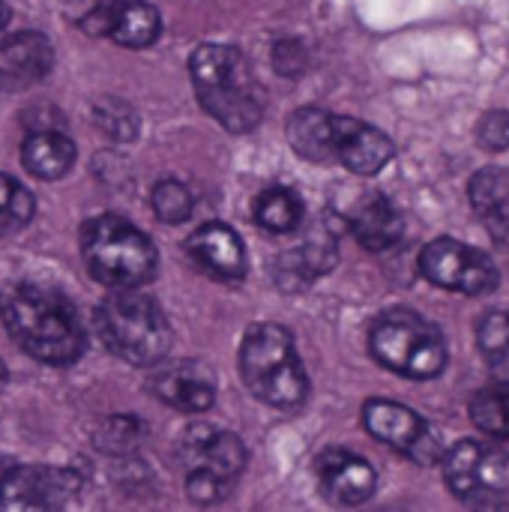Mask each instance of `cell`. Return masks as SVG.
<instances>
[{
    "label": "cell",
    "instance_id": "30",
    "mask_svg": "<svg viewBox=\"0 0 509 512\" xmlns=\"http://www.w3.org/2000/svg\"><path fill=\"white\" fill-rule=\"evenodd\" d=\"M477 138L486 150L492 153H501L509 147V111L504 108H495L489 114H483L480 126H477Z\"/></svg>",
    "mask_w": 509,
    "mask_h": 512
},
{
    "label": "cell",
    "instance_id": "4",
    "mask_svg": "<svg viewBox=\"0 0 509 512\" xmlns=\"http://www.w3.org/2000/svg\"><path fill=\"white\" fill-rule=\"evenodd\" d=\"M81 255L90 276L108 288H141L156 276L159 258L144 231L120 216H96L84 222Z\"/></svg>",
    "mask_w": 509,
    "mask_h": 512
},
{
    "label": "cell",
    "instance_id": "21",
    "mask_svg": "<svg viewBox=\"0 0 509 512\" xmlns=\"http://www.w3.org/2000/svg\"><path fill=\"white\" fill-rule=\"evenodd\" d=\"M288 141L294 144V150L303 159L312 162H333V114H327L324 108L306 105L297 108L288 117Z\"/></svg>",
    "mask_w": 509,
    "mask_h": 512
},
{
    "label": "cell",
    "instance_id": "26",
    "mask_svg": "<svg viewBox=\"0 0 509 512\" xmlns=\"http://www.w3.org/2000/svg\"><path fill=\"white\" fill-rule=\"evenodd\" d=\"M33 219V195L18 180L0 174V234H12Z\"/></svg>",
    "mask_w": 509,
    "mask_h": 512
},
{
    "label": "cell",
    "instance_id": "8",
    "mask_svg": "<svg viewBox=\"0 0 509 512\" xmlns=\"http://www.w3.org/2000/svg\"><path fill=\"white\" fill-rule=\"evenodd\" d=\"M420 273L447 291H459L468 297H483L498 288V267L495 261L459 240H435L420 252Z\"/></svg>",
    "mask_w": 509,
    "mask_h": 512
},
{
    "label": "cell",
    "instance_id": "3",
    "mask_svg": "<svg viewBox=\"0 0 509 512\" xmlns=\"http://www.w3.org/2000/svg\"><path fill=\"white\" fill-rule=\"evenodd\" d=\"M240 378L258 402L273 408H297L309 393L294 339L279 324H258L243 336Z\"/></svg>",
    "mask_w": 509,
    "mask_h": 512
},
{
    "label": "cell",
    "instance_id": "25",
    "mask_svg": "<svg viewBox=\"0 0 509 512\" xmlns=\"http://www.w3.org/2000/svg\"><path fill=\"white\" fill-rule=\"evenodd\" d=\"M141 435H144V426L132 414H114L96 429L93 444L108 456H126L138 447Z\"/></svg>",
    "mask_w": 509,
    "mask_h": 512
},
{
    "label": "cell",
    "instance_id": "7",
    "mask_svg": "<svg viewBox=\"0 0 509 512\" xmlns=\"http://www.w3.org/2000/svg\"><path fill=\"white\" fill-rule=\"evenodd\" d=\"M450 492L474 510H509V453L489 441H459L444 456Z\"/></svg>",
    "mask_w": 509,
    "mask_h": 512
},
{
    "label": "cell",
    "instance_id": "20",
    "mask_svg": "<svg viewBox=\"0 0 509 512\" xmlns=\"http://www.w3.org/2000/svg\"><path fill=\"white\" fill-rule=\"evenodd\" d=\"M21 162L33 177L60 180L75 165V144L57 129H36L24 138Z\"/></svg>",
    "mask_w": 509,
    "mask_h": 512
},
{
    "label": "cell",
    "instance_id": "16",
    "mask_svg": "<svg viewBox=\"0 0 509 512\" xmlns=\"http://www.w3.org/2000/svg\"><path fill=\"white\" fill-rule=\"evenodd\" d=\"M189 258L213 279L222 282H237L246 276V249L243 240L222 222H207L201 225L189 243Z\"/></svg>",
    "mask_w": 509,
    "mask_h": 512
},
{
    "label": "cell",
    "instance_id": "6",
    "mask_svg": "<svg viewBox=\"0 0 509 512\" xmlns=\"http://www.w3.org/2000/svg\"><path fill=\"white\" fill-rule=\"evenodd\" d=\"M372 357L411 381L438 378L447 366V342L441 330L411 309H390L375 318L369 330Z\"/></svg>",
    "mask_w": 509,
    "mask_h": 512
},
{
    "label": "cell",
    "instance_id": "12",
    "mask_svg": "<svg viewBox=\"0 0 509 512\" xmlns=\"http://www.w3.org/2000/svg\"><path fill=\"white\" fill-rule=\"evenodd\" d=\"M150 390L156 399L165 405L186 411V414H201L210 411L216 402V384L213 375L192 360H174V363H156L150 375Z\"/></svg>",
    "mask_w": 509,
    "mask_h": 512
},
{
    "label": "cell",
    "instance_id": "17",
    "mask_svg": "<svg viewBox=\"0 0 509 512\" xmlns=\"http://www.w3.org/2000/svg\"><path fill=\"white\" fill-rule=\"evenodd\" d=\"M54 51L51 42L36 33L24 30L0 42V90H27L30 84L42 81L51 69Z\"/></svg>",
    "mask_w": 509,
    "mask_h": 512
},
{
    "label": "cell",
    "instance_id": "31",
    "mask_svg": "<svg viewBox=\"0 0 509 512\" xmlns=\"http://www.w3.org/2000/svg\"><path fill=\"white\" fill-rule=\"evenodd\" d=\"M273 63L282 75H297L306 66V51L297 39H282L273 48Z\"/></svg>",
    "mask_w": 509,
    "mask_h": 512
},
{
    "label": "cell",
    "instance_id": "18",
    "mask_svg": "<svg viewBox=\"0 0 509 512\" xmlns=\"http://www.w3.org/2000/svg\"><path fill=\"white\" fill-rule=\"evenodd\" d=\"M471 204L495 243L509 249V171L507 168H483L474 174L468 186Z\"/></svg>",
    "mask_w": 509,
    "mask_h": 512
},
{
    "label": "cell",
    "instance_id": "29",
    "mask_svg": "<svg viewBox=\"0 0 509 512\" xmlns=\"http://www.w3.org/2000/svg\"><path fill=\"white\" fill-rule=\"evenodd\" d=\"M186 489L195 504H219L231 492V480L213 471H186Z\"/></svg>",
    "mask_w": 509,
    "mask_h": 512
},
{
    "label": "cell",
    "instance_id": "15",
    "mask_svg": "<svg viewBox=\"0 0 509 512\" xmlns=\"http://www.w3.org/2000/svg\"><path fill=\"white\" fill-rule=\"evenodd\" d=\"M180 459L186 471H213L234 483L237 474L246 468V447L231 432L213 426H192L180 441Z\"/></svg>",
    "mask_w": 509,
    "mask_h": 512
},
{
    "label": "cell",
    "instance_id": "32",
    "mask_svg": "<svg viewBox=\"0 0 509 512\" xmlns=\"http://www.w3.org/2000/svg\"><path fill=\"white\" fill-rule=\"evenodd\" d=\"M6 24H9V9H6V3H0V33H3Z\"/></svg>",
    "mask_w": 509,
    "mask_h": 512
},
{
    "label": "cell",
    "instance_id": "9",
    "mask_svg": "<svg viewBox=\"0 0 509 512\" xmlns=\"http://www.w3.org/2000/svg\"><path fill=\"white\" fill-rule=\"evenodd\" d=\"M363 426L375 441L393 447L396 453L414 459L417 465H432L441 456V444L432 426L417 411L399 402L369 399L363 405Z\"/></svg>",
    "mask_w": 509,
    "mask_h": 512
},
{
    "label": "cell",
    "instance_id": "11",
    "mask_svg": "<svg viewBox=\"0 0 509 512\" xmlns=\"http://www.w3.org/2000/svg\"><path fill=\"white\" fill-rule=\"evenodd\" d=\"M84 27L96 36H111L117 45L144 48L156 42L162 21L156 6H150L147 0H105L87 9Z\"/></svg>",
    "mask_w": 509,
    "mask_h": 512
},
{
    "label": "cell",
    "instance_id": "1",
    "mask_svg": "<svg viewBox=\"0 0 509 512\" xmlns=\"http://www.w3.org/2000/svg\"><path fill=\"white\" fill-rule=\"evenodd\" d=\"M0 318L15 345L33 360L69 366L84 351V327L75 306L45 285H15L0 294Z\"/></svg>",
    "mask_w": 509,
    "mask_h": 512
},
{
    "label": "cell",
    "instance_id": "24",
    "mask_svg": "<svg viewBox=\"0 0 509 512\" xmlns=\"http://www.w3.org/2000/svg\"><path fill=\"white\" fill-rule=\"evenodd\" d=\"M471 420L489 438L509 441V387H501V390H480L471 399Z\"/></svg>",
    "mask_w": 509,
    "mask_h": 512
},
{
    "label": "cell",
    "instance_id": "22",
    "mask_svg": "<svg viewBox=\"0 0 509 512\" xmlns=\"http://www.w3.org/2000/svg\"><path fill=\"white\" fill-rule=\"evenodd\" d=\"M255 219L261 228L273 231V234H288L300 225L303 219V201L294 189L285 186H273L267 192L258 195L255 201Z\"/></svg>",
    "mask_w": 509,
    "mask_h": 512
},
{
    "label": "cell",
    "instance_id": "10",
    "mask_svg": "<svg viewBox=\"0 0 509 512\" xmlns=\"http://www.w3.org/2000/svg\"><path fill=\"white\" fill-rule=\"evenodd\" d=\"M81 489L78 474L60 468L21 465L0 480V510H57Z\"/></svg>",
    "mask_w": 509,
    "mask_h": 512
},
{
    "label": "cell",
    "instance_id": "27",
    "mask_svg": "<svg viewBox=\"0 0 509 512\" xmlns=\"http://www.w3.org/2000/svg\"><path fill=\"white\" fill-rule=\"evenodd\" d=\"M150 204H153V213L165 222V225H180L192 216V192L180 183V180H159L153 186V195H150Z\"/></svg>",
    "mask_w": 509,
    "mask_h": 512
},
{
    "label": "cell",
    "instance_id": "28",
    "mask_svg": "<svg viewBox=\"0 0 509 512\" xmlns=\"http://www.w3.org/2000/svg\"><path fill=\"white\" fill-rule=\"evenodd\" d=\"M93 117H96V126L105 135L117 138V141H132L138 135V117H135V111L126 102H120V99H102V102H96Z\"/></svg>",
    "mask_w": 509,
    "mask_h": 512
},
{
    "label": "cell",
    "instance_id": "5",
    "mask_svg": "<svg viewBox=\"0 0 509 512\" xmlns=\"http://www.w3.org/2000/svg\"><path fill=\"white\" fill-rule=\"evenodd\" d=\"M96 330L111 354L132 366H156L171 345L165 312L135 288H117L96 309Z\"/></svg>",
    "mask_w": 509,
    "mask_h": 512
},
{
    "label": "cell",
    "instance_id": "2",
    "mask_svg": "<svg viewBox=\"0 0 509 512\" xmlns=\"http://www.w3.org/2000/svg\"><path fill=\"white\" fill-rule=\"evenodd\" d=\"M192 87L204 111L228 132H252L264 117L261 90L246 54L234 45H201L189 60Z\"/></svg>",
    "mask_w": 509,
    "mask_h": 512
},
{
    "label": "cell",
    "instance_id": "19",
    "mask_svg": "<svg viewBox=\"0 0 509 512\" xmlns=\"http://www.w3.org/2000/svg\"><path fill=\"white\" fill-rule=\"evenodd\" d=\"M351 231L369 252H384L399 243L405 219L387 195H369L351 216Z\"/></svg>",
    "mask_w": 509,
    "mask_h": 512
},
{
    "label": "cell",
    "instance_id": "13",
    "mask_svg": "<svg viewBox=\"0 0 509 512\" xmlns=\"http://www.w3.org/2000/svg\"><path fill=\"white\" fill-rule=\"evenodd\" d=\"M315 477L321 492L342 507H357L369 501L378 486L372 465L348 450H324L315 459Z\"/></svg>",
    "mask_w": 509,
    "mask_h": 512
},
{
    "label": "cell",
    "instance_id": "23",
    "mask_svg": "<svg viewBox=\"0 0 509 512\" xmlns=\"http://www.w3.org/2000/svg\"><path fill=\"white\" fill-rule=\"evenodd\" d=\"M477 342L495 381L509 387V312H489L480 321Z\"/></svg>",
    "mask_w": 509,
    "mask_h": 512
},
{
    "label": "cell",
    "instance_id": "14",
    "mask_svg": "<svg viewBox=\"0 0 509 512\" xmlns=\"http://www.w3.org/2000/svg\"><path fill=\"white\" fill-rule=\"evenodd\" d=\"M333 153L348 171L369 177L393 159V141L372 123L333 114Z\"/></svg>",
    "mask_w": 509,
    "mask_h": 512
},
{
    "label": "cell",
    "instance_id": "33",
    "mask_svg": "<svg viewBox=\"0 0 509 512\" xmlns=\"http://www.w3.org/2000/svg\"><path fill=\"white\" fill-rule=\"evenodd\" d=\"M3 384H6V366H3V360H0V390H3Z\"/></svg>",
    "mask_w": 509,
    "mask_h": 512
}]
</instances>
